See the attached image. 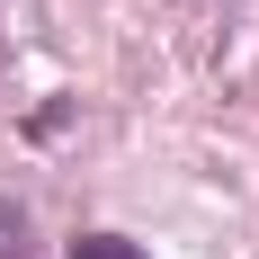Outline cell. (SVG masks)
<instances>
[{
	"label": "cell",
	"instance_id": "7a4b0ae2",
	"mask_svg": "<svg viewBox=\"0 0 259 259\" xmlns=\"http://www.w3.org/2000/svg\"><path fill=\"white\" fill-rule=\"evenodd\" d=\"M18 250V206H9V197H0V259Z\"/></svg>",
	"mask_w": 259,
	"mask_h": 259
},
{
	"label": "cell",
	"instance_id": "6da1fadb",
	"mask_svg": "<svg viewBox=\"0 0 259 259\" xmlns=\"http://www.w3.org/2000/svg\"><path fill=\"white\" fill-rule=\"evenodd\" d=\"M72 259H143V250H134L125 233H80V241H72Z\"/></svg>",
	"mask_w": 259,
	"mask_h": 259
}]
</instances>
